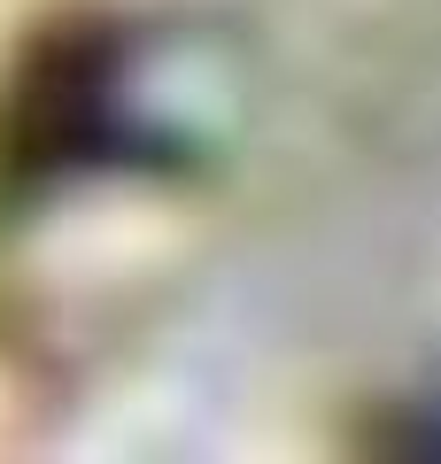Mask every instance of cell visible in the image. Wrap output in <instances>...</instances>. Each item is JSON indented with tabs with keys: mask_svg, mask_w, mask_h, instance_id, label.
Segmentation results:
<instances>
[{
	"mask_svg": "<svg viewBox=\"0 0 441 464\" xmlns=\"http://www.w3.org/2000/svg\"><path fill=\"white\" fill-rule=\"evenodd\" d=\"M132 101H124V63L109 39H70L47 54V78L32 85V109L16 124V170L24 179H63V170L116 163L132 148Z\"/></svg>",
	"mask_w": 441,
	"mask_h": 464,
	"instance_id": "cell-1",
	"label": "cell"
}]
</instances>
